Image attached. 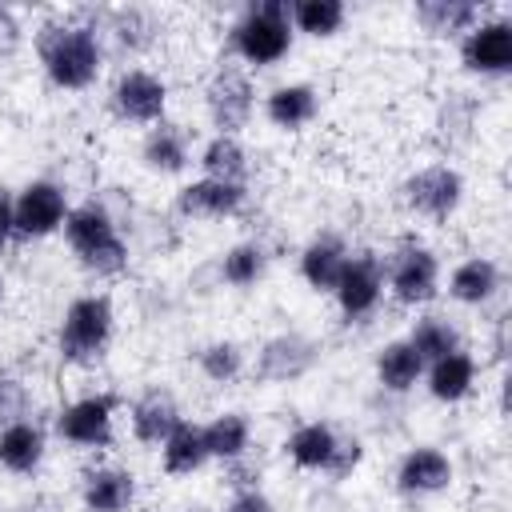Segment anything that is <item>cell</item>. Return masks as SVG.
<instances>
[{
    "mask_svg": "<svg viewBox=\"0 0 512 512\" xmlns=\"http://www.w3.org/2000/svg\"><path fill=\"white\" fill-rule=\"evenodd\" d=\"M44 72L60 88H88L100 72V44L92 28L80 24H48L36 40Z\"/></svg>",
    "mask_w": 512,
    "mask_h": 512,
    "instance_id": "cell-1",
    "label": "cell"
},
{
    "mask_svg": "<svg viewBox=\"0 0 512 512\" xmlns=\"http://www.w3.org/2000/svg\"><path fill=\"white\" fill-rule=\"evenodd\" d=\"M64 232L80 264L96 276H116L128 264V248L112 228V216L100 204H80L64 216Z\"/></svg>",
    "mask_w": 512,
    "mask_h": 512,
    "instance_id": "cell-2",
    "label": "cell"
},
{
    "mask_svg": "<svg viewBox=\"0 0 512 512\" xmlns=\"http://www.w3.org/2000/svg\"><path fill=\"white\" fill-rule=\"evenodd\" d=\"M292 20H288V4L280 0H264L252 4L248 16L232 28V48L248 60V64H276L288 44H292Z\"/></svg>",
    "mask_w": 512,
    "mask_h": 512,
    "instance_id": "cell-3",
    "label": "cell"
},
{
    "mask_svg": "<svg viewBox=\"0 0 512 512\" xmlns=\"http://www.w3.org/2000/svg\"><path fill=\"white\" fill-rule=\"evenodd\" d=\"M112 336V304L104 296H80L64 312L60 324V352L68 360H92Z\"/></svg>",
    "mask_w": 512,
    "mask_h": 512,
    "instance_id": "cell-4",
    "label": "cell"
},
{
    "mask_svg": "<svg viewBox=\"0 0 512 512\" xmlns=\"http://www.w3.org/2000/svg\"><path fill=\"white\" fill-rule=\"evenodd\" d=\"M68 216V204H64V192L52 184V180H32L20 200L12 204V232L20 236H48L64 224Z\"/></svg>",
    "mask_w": 512,
    "mask_h": 512,
    "instance_id": "cell-5",
    "label": "cell"
},
{
    "mask_svg": "<svg viewBox=\"0 0 512 512\" xmlns=\"http://www.w3.org/2000/svg\"><path fill=\"white\" fill-rule=\"evenodd\" d=\"M460 192H464L460 172H452V168H444V164L424 168V172H416V176L404 184L408 208L420 212V216H432V220H444L448 212H456Z\"/></svg>",
    "mask_w": 512,
    "mask_h": 512,
    "instance_id": "cell-6",
    "label": "cell"
},
{
    "mask_svg": "<svg viewBox=\"0 0 512 512\" xmlns=\"http://www.w3.org/2000/svg\"><path fill=\"white\" fill-rule=\"evenodd\" d=\"M112 412H116V396H84L60 412L56 432L72 444L104 448L112 440Z\"/></svg>",
    "mask_w": 512,
    "mask_h": 512,
    "instance_id": "cell-7",
    "label": "cell"
},
{
    "mask_svg": "<svg viewBox=\"0 0 512 512\" xmlns=\"http://www.w3.org/2000/svg\"><path fill=\"white\" fill-rule=\"evenodd\" d=\"M380 288H384V276H380V260L372 252H360V256H348L340 280H336V300H340V312L348 320L356 316H368L380 300Z\"/></svg>",
    "mask_w": 512,
    "mask_h": 512,
    "instance_id": "cell-8",
    "label": "cell"
},
{
    "mask_svg": "<svg viewBox=\"0 0 512 512\" xmlns=\"http://www.w3.org/2000/svg\"><path fill=\"white\" fill-rule=\"evenodd\" d=\"M208 112H212V124L220 128V136H232L236 128L248 124L252 116V84L244 72L236 68H220L208 84Z\"/></svg>",
    "mask_w": 512,
    "mask_h": 512,
    "instance_id": "cell-9",
    "label": "cell"
},
{
    "mask_svg": "<svg viewBox=\"0 0 512 512\" xmlns=\"http://www.w3.org/2000/svg\"><path fill=\"white\" fill-rule=\"evenodd\" d=\"M464 64L472 72H484V76H500L512 68V24L508 20H488V24H476L460 48Z\"/></svg>",
    "mask_w": 512,
    "mask_h": 512,
    "instance_id": "cell-10",
    "label": "cell"
},
{
    "mask_svg": "<svg viewBox=\"0 0 512 512\" xmlns=\"http://www.w3.org/2000/svg\"><path fill=\"white\" fill-rule=\"evenodd\" d=\"M112 104L124 120H136V124H152L164 116V104H168V88L152 76V72H124L112 88Z\"/></svg>",
    "mask_w": 512,
    "mask_h": 512,
    "instance_id": "cell-11",
    "label": "cell"
},
{
    "mask_svg": "<svg viewBox=\"0 0 512 512\" xmlns=\"http://www.w3.org/2000/svg\"><path fill=\"white\" fill-rule=\"evenodd\" d=\"M312 360H316V344H312L308 336H300V332H284V336H272V340L260 348L256 372H260V380L284 384V380L304 376V372L312 368Z\"/></svg>",
    "mask_w": 512,
    "mask_h": 512,
    "instance_id": "cell-12",
    "label": "cell"
},
{
    "mask_svg": "<svg viewBox=\"0 0 512 512\" xmlns=\"http://www.w3.org/2000/svg\"><path fill=\"white\" fill-rule=\"evenodd\" d=\"M388 284L400 304H428L436 296V256L428 248H404L392 260Z\"/></svg>",
    "mask_w": 512,
    "mask_h": 512,
    "instance_id": "cell-13",
    "label": "cell"
},
{
    "mask_svg": "<svg viewBox=\"0 0 512 512\" xmlns=\"http://www.w3.org/2000/svg\"><path fill=\"white\" fill-rule=\"evenodd\" d=\"M244 204V184H224V180H196L188 188H180L176 208L184 216H232Z\"/></svg>",
    "mask_w": 512,
    "mask_h": 512,
    "instance_id": "cell-14",
    "label": "cell"
},
{
    "mask_svg": "<svg viewBox=\"0 0 512 512\" xmlns=\"http://www.w3.org/2000/svg\"><path fill=\"white\" fill-rule=\"evenodd\" d=\"M452 480V464L444 452L436 448H416L404 456L400 472H396V484L400 492H440L444 484Z\"/></svg>",
    "mask_w": 512,
    "mask_h": 512,
    "instance_id": "cell-15",
    "label": "cell"
},
{
    "mask_svg": "<svg viewBox=\"0 0 512 512\" xmlns=\"http://www.w3.org/2000/svg\"><path fill=\"white\" fill-rule=\"evenodd\" d=\"M176 424H180V412H176V400L168 392H148L132 408V432L144 444H164Z\"/></svg>",
    "mask_w": 512,
    "mask_h": 512,
    "instance_id": "cell-16",
    "label": "cell"
},
{
    "mask_svg": "<svg viewBox=\"0 0 512 512\" xmlns=\"http://www.w3.org/2000/svg\"><path fill=\"white\" fill-rule=\"evenodd\" d=\"M344 264H348V252H344V244L332 240V236L312 240V244L304 248V256H300V272H304V280H308L316 292H332L336 280H340V272H344Z\"/></svg>",
    "mask_w": 512,
    "mask_h": 512,
    "instance_id": "cell-17",
    "label": "cell"
},
{
    "mask_svg": "<svg viewBox=\"0 0 512 512\" xmlns=\"http://www.w3.org/2000/svg\"><path fill=\"white\" fill-rule=\"evenodd\" d=\"M44 456V432L28 420H16L0 428V464L8 472H32Z\"/></svg>",
    "mask_w": 512,
    "mask_h": 512,
    "instance_id": "cell-18",
    "label": "cell"
},
{
    "mask_svg": "<svg viewBox=\"0 0 512 512\" xmlns=\"http://www.w3.org/2000/svg\"><path fill=\"white\" fill-rule=\"evenodd\" d=\"M132 476L120 468H100L84 480V504L92 512H124L132 504Z\"/></svg>",
    "mask_w": 512,
    "mask_h": 512,
    "instance_id": "cell-19",
    "label": "cell"
},
{
    "mask_svg": "<svg viewBox=\"0 0 512 512\" xmlns=\"http://www.w3.org/2000/svg\"><path fill=\"white\" fill-rule=\"evenodd\" d=\"M472 376H476L472 356H464V352H448V356L432 360L428 388H432V396H436V400H448V404H452V400H464V396H468Z\"/></svg>",
    "mask_w": 512,
    "mask_h": 512,
    "instance_id": "cell-20",
    "label": "cell"
},
{
    "mask_svg": "<svg viewBox=\"0 0 512 512\" xmlns=\"http://www.w3.org/2000/svg\"><path fill=\"white\" fill-rule=\"evenodd\" d=\"M160 448H164V468H168L172 476H188V472H196V468L208 460L204 432H200L196 424H184V420L168 432V440H164Z\"/></svg>",
    "mask_w": 512,
    "mask_h": 512,
    "instance_id": "cell-21",
    "label": "cell"
},
{
    "mask_svg": "<svg viewBox=\"0 0 512 512\" xmlns=\"http://www.w3.org/2000/svg\"><path fill=\"white\" fill-rule=\"evenodd\" d=\"M420 372H424V360L416 356V348H412L408 340H396V344H388V348L376 356V376H380V384L392 388V392H408V388L420 380Z\"/></svg>",
    "mask_w": 512,
    "mask_h": 512,
    "instance_id": "cell-22",
    "label": "cell"
},
{
    "mask_svg": "<svg viewBox=\"0 0 512 512\" xmlns=\"http://www.w3.org/2000/svg\"><path fill=\"white\" fill-rule=\"evenodd\" d=\"M316 116V92L308 84H284L268 96V120L280 128H300Z\"/></svg>",
    "mask_w": 512,
    "mask_h": 512,
    "instance_id": "cell-23",
    "label": "cell"
},
{
    "mask_svg": "<svg viewBox=\"0 0 512 512\" xmlns=\"http://www.w3.org/2000/svg\"><path fill=\"white\" fill-rule=\"evenodd\" d=\"M416 20L432 36H452V32H464L476 20V4H468V0H424V4H416Z\"/></svg>",
    "mask_w": 512,
    "mask_h": 512,
    "instance_id": "cell-24",
    "label": "cell"
},
{
    "mask_svg": "<svg viewBox=\"0 0 512 512\" xmlns=\"http://www.w3.org/2000/svg\"><path fill=\"white\" fill-rule=\"evenodd\" d=\"M336 432L328 424H304L292 432L288 440V456L300 464V468H328L332 452H336Z\"/></svg>",
    "mask_w": 512,
    "mask_h": 512,
    "instance_id": "cell-25",
    "label": "cell"
},
{
    "mask_svg": "<svg viewBox=\"0 0 512 512\" xmlns=\"http://www.w3.org/2000/svg\"><path fill=\"white\" fill-rule=\"evenodd\" d=\"M200 164H204L208 180H224V184H244V172H248L244 148H240L232 136H216V140H208L204 152H200Z\"/></svg>",
    "mask_w": 512,
    "mask_h": 512,
    "instance_id": "cell-26",
    "label": "cell"
},
{
    "mask_svg": "<svg viewBox=\"0 0 512 512\" xmlns=\"http://www.w3.org/2000/svg\"><path fill=\"white\" fill-rule=\"evenodd\" d=\"M500 284V272L492 260L476 256V260H464L456 272H452V296L464 300V304H484Z\"/></svg>",
    "mask_w": 512,
    "mask_h": 512,
    "instance_id": "cell-27",
    "label": "cell"
},
{
    "mask_svg": "<svg viewBox=\"0 0 512 512\" xmlns=\"http://www.w3.org/2000/svg\"><path fill=\"white\" fill-rule=\"evenodd\" d=\"M204 432V448H208V456H220V460H240L244 456V448H248V420L244 416H236V412H224V416H216L208 428H200Z\"/></svg>",
    "mask_w": 512,
    "mask_h": 512,
    "instance_id": "cell-28",
    "label": "cell"
},
{
    "mask_svg": "<svg viewBox=\"0 0 512 512\" xmlns=\"http://www.w3.org/2000/svg\"><path fill=\"white\" fill-rule=\"evenodd\" d=\"M288 20L308 36H332L344 24V4L340 0H296L288 8Z\"/></svg>",
    "mask_w": 512,
    "mask_h": 512,
    "instance_id": "cell-29",
    "label": "cell"
},
{
    "mask_svg": "<svg viewBox=\"0 0 512 512\" xmlns=\"http://www.w3.org/2000/svg\"><path fill=\"white\" fill-rule=\"evenodd\" d=\"M144 164L152 172H180L188 164V148H184V136L176 128H156L148 140H144Z\"/></svg>",
    "mask_w": 512,
    "mask_h": 512,
    "instance_id": "cell-30",
    "label": "cell"
},
{
    "mask_svg": "<svg viewBox=\"0 0 512 512\" xmlns=\"http://www.w3.org/2000/svg\"><path fill=\"white\" fill-rule=\"evenodd\" d=\"M408 344L416 348L420 360H440V356H448V352H460V348H456V328H452L448 320H440V316H424V320L412 328V340H408Z\"/></svg>",
    "mask_w": 512,
    "mask_h": 512,
    "instance_id": "cell-31",
    "label": "cell"
},
{
    "mask_svg": "<svg viewBox=\"0 0 512 512\" xmlns=\"http://www.w3.org/2000/svg\"><path fill=\"white\" fill-rule=\"evenodd\" d=\"M264 272V252L256 244H236L228 256H224V280L244 288V284H256V276Z\"/></svg>",
    "mask_w": 512,
    "mask_h": 512,
    "instance_id": "cell-32",
    "label": "cell"
},
{
    "mask_svg": "<svg viewBox=\"0 0 512 512\" xmlns=\"http://www.w3.org/2000/svg\"><path fill=\"white\" fill-rule=\"evenodd\" d=\"M240 348L236 344H208L204 352H200V368H204V376L208 380H216V384H228V380H236L240 376Z\"/></svg>",
    "mask_w": 512,
    "mask_h": 512,
    "instance_id": "cell-33",
    "label": "cell"
},
{
    "mask_svg": "<svg viewBox=\"0 0 512 512\" xmlns=\"http://www.w3.org/2000/svg\"><path fill=\"white\" fill-rule=\"evenodd\" d=\"M24 408H28V392H24V384L12 380V376H0V428L16 424V420L24 416Z\"/></svg>",
    "mask_w": 512,
    "mask_h": 512,
    "instance_id": "cell-34",
    "label": "cell"
},
{
    "mask_svg": "<svg viewBox=\"0 0 512 512\" xmlns=\"http://www.w3.org/2000/svg\"><path fill=\"white\" fill-rule=\"evenodd\" d=\"M356 464H360V440H348V436H344V440H336V452H332V460H328L324 472H328L332 480H344Z\"/></svg>",
    "mask_w": 512,
    "mask_h": 512,
    "instance_id": "cell-35",
    "label": "cell"
},
{
    "mask_svg": "<svg viewBox=\"0 0 512 512\" xmlns=\"http://www.w3.org/2000/svg\"><path fill=\"white\" fill-rule=\"evenodd\" d=\"M228 512H272V504H268L256 488H248V492H240V496L228 504Z\"/></svg>",
    "mask_w": 512,
    "mask_h": 512,
    "instance_id": "cell-36",
    "label": "cell"
},
{
    "mask_svg": "<svg viewBox=\"0 0 512 512\" xmlns=\"http://www.w3.org/2000/svg\"><path fill=\"white\" fill-rule=\"evenodd\" d=\"M8 236H12V204H8V196L0 192V248L8 244Z\"/></svg>",
    "mask_w": 512,
    "mask_h": 512,
    "instance_id": "cell-37",
    "label": "cell"
},
{
    "mask_svg": "<svg viewBox=\"0 0 512 512\" xmlns=\"http://www.w3.org/2000/svg\"><path fill=\"white\" fill-rule=\"evenodd\" d=\"M0 296H4V280H0Z\"/></svg>",
    "mask_w": 512,
    "mask_h": 512,
    "instance_id": "cell-38",
    "label": "cell"
}]
</instances>
